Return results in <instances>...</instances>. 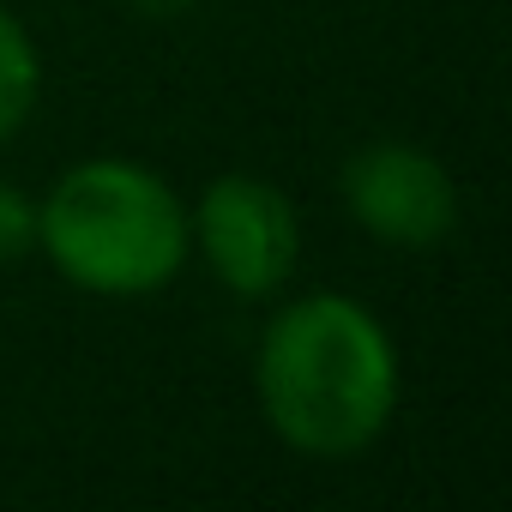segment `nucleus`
<instances>
[{
    "label": "nucleus",
    "mask_w": 512,
    "mask_h": 512,
    "mask_svg": "<svg viewBox=\"0 0 512 512\" xmlns=\"http://www.w3.org/2000/svg\"><path fill=\"white\" fill-rule=\"evenodd\" d=\"M260 410L284 446L350 458L398 410V356L386 326L350 296H302L260 338Z\"/></svg>",
    "instance_id": "f257e3e1"
},
{
    "label": "nucleus",
    "mask_w": 512,
    "mask_h": 512,
    "mask_svg": "<svg viewBox=\"0 0 512 512\" xmlns=\"http://www.w3.org/2000/svg\"><path fill=\"white\" fill-rule=\"evenodd\" d=\"M37 247L91 296H151L181 272L193 235L181 193L157 169L91 157L37 205Z\"/></svg>",
    "instance_id": "f03ea898"
},
{
    "label": "nucleus",
    "mask_w": 512,
    "mask_h": 512,
    "mask_svg": "<svg viewBox=\"0 0 512 512\" xmlns=\"http://www.w3.org/2000/svg\"><path fill=\"white\" fill-rule=\"evenodd\" d=\"M187 235L199 241L205 266L235 296H272L302 253L296 205L260 181V175H223L199 193V211L187 217Z\"/></svg>",
    "instance_id": "7ed1b4c3"
},
{
    "label": "nucleus",
    "mask_w": 512,
    "mask_h": 512,
    "mask_svg": "<svg viewBox=\"0 0 512 512\" xmlns=\"http://www.w3.org/2000/svg\"><path fill=\"white\" fill-rule=\"evenodd\" d=\"M344 205L368 235L392 247H434L458 223V187L446 163L398 139L362 145L344 163Z\"/></svg>",
    "instance_id": "20e7f679"
},
{
    "label": "nucleus",
    "mask_w": 512,
    "mask_h": 512,
    "mask_svg": "<svg viewBox=\"0 0 512 512\" xmlns=\"http://www.w3.org/2000/svg\"><path fill=\"white\" fill-rule=\"evenodd\" d=\"M37 91H43V61H37V43L31 31L0 7V145H7L31 109H37Z\"/></svg>",
    "instance_id": "39448f33"
},
{
    "label": "nucleus",
    "mask_w": 512,
    "mask_h": 512,
    "mask_svg": "<svg viewBox=\"0 0 512 512\" xmlns=\"http://www.w3.org/2000/svg\"><path fill=\"white\" fill-rule=\"evenodd\" d=\"M31 247H37V205L19 187L0 181V266H13Z\"/></svg>",
    "instance_id": "423d86ee"
},
{
    "label": "nucleus",
    "mask_w": 512,
    "mask_h": 512,
    "mask_svg": "<svg viewBox=\"0 0 512 512\" xmlns=\"http://www.w3.org/2000/svg\"><path fill=\"white\" fill-rule=\"evenodd\" d=\"M127 7H139V13H157V19H169V13H187L193 0H127Z\"/></svg>",
    "instance_id": "0eeeda50"
}]
</instances>
